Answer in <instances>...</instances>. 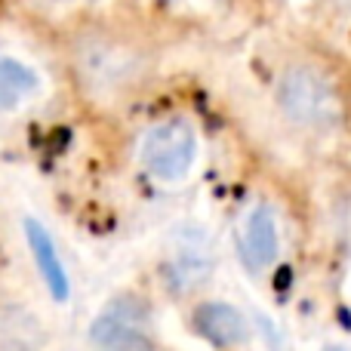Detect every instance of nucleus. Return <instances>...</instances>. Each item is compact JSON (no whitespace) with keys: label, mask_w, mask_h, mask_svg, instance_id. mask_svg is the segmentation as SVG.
Listing matches in <instances>:
<instances>
[{"label":"nucleus","mask_w":351,"mask_h":351,"mask_svg":"<svg viewBox=\"0 0 351 351\" xmlns=\"http://www.w3.org/2000/svg\"><path fill=\"white\" fill-rule=\"evenodd\" d=\"M280 114L302 130H333L346 117V99L336 77L315 59H293L274 80Z\"/></svg>","instance_id":"obj_2"},{"label":"nucleus","mask_w":351,"mask_h":351,"mask_svg":"<svg viewBox=\"0 0 351 351\" xmlns=\"http://www.w3.org/2000/svg\"><path fill=\"white\" fill-rule=\"evenodd\" d=\"M68 71L93 102H114L139 90L154 68L145 34L121 22H86L68 37Z\"/></svg>","instance_id":"obj_1"},{"label":"nucleus","mask_w":351,"mask_h":351,"mask_svg":"<svg viewBox=\"0 0 351 351\" xmlns=\"http://www.w3.org/2000/svg\"><path fill=\"white\" fill-rule=\"evenodd\" d=\"M34 86L37 77L25 62L10 59V56L0 59V111H10L19 102H25V96L34 93Z\"/></svg>","instance_id":"obj_8"},{"label":"nucleus","mask_w":351,"mask_h":351,"mask_svg":"<svg viewBox=\"0 0 351 351\" xmlns=\"http://www.w3.org/2000/svg\"><path fill=\"white\" fill-rule=\"evenodd\" d=\"M194 327L216 346H237L247 339V317L225 302H210L200 305L194 315Z\"/></svg>","instance_id":"obj_6"},{"label":"nucleus","mask_w":351,"mask_h":351,"mask_svg":"<svg viewBox=\"0 0 351 351\" xmlns=\"http://www.w3.org/2000/svg\"><path fill=\"white\" fill-rule=\"evenodd\" d=\"M197 158V136L194 127L182 117L160 121L142 136L139 142V160L154 179L176 182L191 170Z\"/></svg>","instance_id":"obj_3"},{"label":"nucleus","mask_w":351,"mask_h":351,"mask_svg":"<svg viewBox=\"0 0 351 351\" xmlns=\"http://www.w3.org/2000/svg\"><path fill=\"white\" fill-rule=\"evenodd\" d=\"M28 243H31V253H34L37 271H40L43 284L49 287V293H53L56 299H65L68 296L65 268H62L59 256H56V247H53V241H49V234L37 222H28Z\"/></svg>","instance_id":"obj_7"},{"label":"nucleus","mask_w":351,"mask_h":351,"mask_svg":"<svg viewBox=\"0 0 351 351\" xmlns=\"http://www.w3.org/2000/svg\"><path fill=\"white\" fill-rule=\"evenodd\" d=\"M241 250L243 259L250 268H268L278 259L280 250V237H278V222H274V213L265 204L253 206L243 222V234H241Z\"/></svg>","instance_id":"obj_5"},{"label":"nucleus","mask_w":351,"mask_h":351,"mask_svg":"<svg viewBox=\"0 0 351 351\" xmlns=\"http://www.w3.org/2000/svg\"><path fill=\"white\" fill-rule=\"evenodd\" d=\"M90 339L96 342V351H154L152 339L139 324V305L127 299L108 305L96 317V324L90 327Z\"/></svg>","instance_id":"obj_4"}]
</instances>
